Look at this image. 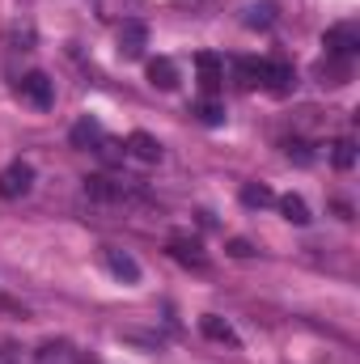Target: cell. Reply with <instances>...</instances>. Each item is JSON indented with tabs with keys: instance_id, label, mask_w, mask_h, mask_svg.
I'll return each instance as SVG.
<instances>
[{
	"instance_id": "6da1fadb",
	"label": "cell",
	"mask_w": 360,
	"mask_h": 364,
	"mask_svg": "<svg viewBox=\"0 0 360 364\" xmlns=\"http://www.w3.org/2000/svg\"><path fill=\"white\" fill-rule=\"evenodd\" d=\"M85 195L97 199V203H110V208H136V203H144V195L136 186H127V182H119V178H106V174L85 178Z\"/></svg>"
},
{
	"instance_id": "7a4b0ae2",
	"label": "cell",
	"mask_w": 360,
	"mask_h": 364,
	"mask_svg": "<svg viewBox=\"0 0 360 364\" xmlns=\"http://www.w3.org/2000/svg\"><path fill=\"white\" fill-rule=\"evenodd\" d=\"M322 47H327V55H335V60H356L360 51V30L356 21H339V26H331L327 30V38H322Z\"/></svg>"
},
{
	"instance_id": "3957f363",
	"label": "cell",
	"mask_w": 360,
	"mask_h": 364,
	"mask_svg": "<svg viewBox=\"0 0 360 364\" xmlns=\"http://www.w3.org/2000/svg\"><path fill=\"white\" fill-rule=\"evenodd\" d=\"M17 93H21V102H30L34 110H51V106H55V85H51L47 73H26V77L17 81Z\"/></svg>"
},
{
	"instance_id": "277c9868",
	"label": "cell",
	"mask_w": 360,
	"mask_h": 364,
	"mask_svg": "<svg viewBox=\"0 0 360 364\" xmlns=\"http://www.w3.org/2000/svg\"><path fill=\"white\" fill-rule=\"evenodd\" d=\"M30 186H34V166L30 161H13V166L0 170V199H21V195H30Z\"/></svg>"
},
{
	"instance_id": "5b68a950",
	"label": "cell",
	"mask_w": 360,
	"mask_h": 364,
	"mask_svg": "<svg viewBox=\"0 0 360 364\" xmlns=\"http://www.w3.org/2000/svg\"><path fill=\"white\" fill-rule=\"evenodd\" d=\"M73 144H77V149H93V153H102V157H119V153H115L119 144H115L93 119H81V123L73 127Z\"/></svg>"
},
{
	"instance_id": "8992f818",
	"label": "cell",
	"mask_w": 360,
	"mask_h": 364,
	"mask_svg": "<svg viewBox=\"0 0 360 364\" xmlns=\"http://www.w3.org/2000/svg\"><path fill=\"white\" fill-rule=\"evenodd\" d=\"M144 47H149V26L136 21V17H127V21L119 26V55H123V60H140Z\"/></svg>"
},
{
	"instance_id": "52a82bcc",
	"label": "cell",
	"mask_w": 360,
	"mask_h": 364,
	"mask_svg": "<svg viewBox=\"0 0 360 364\" xmlns=\"http://www.w3.org/2000/svg\"><path fill=\"white\" fill-rule=\"evenodd\" d=\"M170 259L182 263V267H191V272H208V255H203V246H199L195 237H186V233H174V237H170Z\"/></svg>"
},
{
	"instance_id": "ba28073f",
	"label": "cell",
	"mask_w": 360,
	"mask_h": 364,
	"mask_svg": "<svg viewBox=\"0 0 360 364\" xmlns=\"http://www.w3.org/2000/svg\"><path fill=\"white\" fill-rule=\"evenodd\" d=\"M102 263H106V272L115 275V279H123V284L140 279V263L127 250H119V246H102Z\"/></svg>"
},
{
	"instance_id": "9c48e42d",
	"label": "cell",
	"mask_w": 360,
	"mask_h": 364,
	"mask_svg": "<svg viewBox=\"0 0 360 364\" xmlns=\"http://www.w3.org/2000/svg\"><path fill=\"white\" fill-rule=\"evenodd\" d=\"M292 85H297L292 64H284V60H263V90H271L275 97H284V93H292Z\"/></svg>"
},
{
	"instance_id": "30bf717a",
	"label": "cell",
	"mask_w": 360,
	"mask_h": 364,
	"mask_svg": "<svg viewBox=\"0 0 360 364\" xmlns=\"http://www.w3.org/2000/svg\"><path fill=\"white\" fill-rule=\"evenodd\" d=\"M195 73H199L203 93L212 97V93L221 90V81H225V60H221V55H212V51H199V55H195Z\"/></svg>"
},
{
	"instance_id": "8fae6325",
	"label": "cell",
	"mask_w": 360,
	"mask_h": 364,
	"mask_svg": "<svg viewBox=\"0 0 360 364\" xmlns=\"http://www.w3.org/2000/svg\"><path fill=\"white\" fill-rule=\"evenodd\" d=\"M229 73L238 81V90H263V60H229Z\"/></svg>"
},
{
	"instance_id": "7c38bea8",
	"label": "cell",
	"mask_w": 360,
	"mask_h": 364,
	"mask_svg": "<svg viewBox=\"0 0 360 364\" xmlns=\"http://www.w3.org/2000/svg\"><path fill=\"white\" fill-rule=\"evenodd\" d=\"M123 153H132V157H140V161H149V166H153V161H162V144H157L149 132H132Z\"/></svg>"
},
{
	"instance_id": "4fadbf2b",
	"label": "cell",
	"mask_w": 360,
	"mask_h": 364,
	"mask_svg": "<svg viewBox=\"0 0 360 364\" xmlns=\"http://www.w3.org/2000/svg\"><path fill=\"white\" fill-rule=\"evenodd\" d=\"M199 331L208 335V339H216V343H229V348H238L242 339H238V331L225 322V318H216V314H203L199 318Z\"/></svg>"
},
{
	"instance_id": "5bb4252c",
	"label": "cell",
	"mask_w": 360,
	"mask_h": 364,
	"mask_svg": "<svg viewBox=\"0 0 360 364\" xmlns=\"http://www.w3.org/2000/svg\"><path fill=\"white\" fill-rule=\"evenodd\" d=\"M149 81H153L157 90H174V85H179V68H174V60H166V55L149 60Z\"/></svg>"
},
{
	"instance_id": "9a60e30c",
	"label": "cell",
	"mask_w": 360,
	"mask_h": 364,
	"mask_svg": "<svg viewBox=\"0 0 360 364\" xmlns=\"http://www.w3.org/2000/svg\"><path fill=\"white\" fill-rule=\"evenodd\" d=\"M318 77H327L322 85H344V81L352 77V64H348V60H335V55H327V60L318 64Z\"/></svg>"
},
{
	"instance_id": "2e32d148",
	"label": "cell",
	"mask_w": 360,
	"mask_h": 364,
	"mask_svg": "<svg viewBox=\"0 0 360 364\" xmlns=\"http://www.w3.org/2000/svg\"><path fill=\"white\" fill-rule=\"evenodd\" d=\"M275 203H280L284 220H292V225H309V208H305L301 195H284V199H275Z\"/></svg>"
},
{
	"instance_id": "e0dca14e",
	"label": "cell",
	"mask_w": 360,
	"mask_h": 364,
	"mask_svg": "<svg viewBox=\"0 0 360 364\" xmlns=\"http://www.w3.org/2000/svg\"><path fill=\"white\" fill-rule=\"evenodd\" d=\"M246 26H250V30L275 26V4H268V0H263V4H250V9H246Z\"/></svg>"
},
{
	"instance_id": "ac0fdd59",
	"label": "cell",
	"mask_w": 360,
	"mask_h": 364,
	"mask_svg": "<svg viewBox=\"0 0 360 364\" xmlns=\"http://www.w3.org/2000/svg\"><path fill=\"white\" fill-rule=\"evenodd\" d=\"M242 203L246 208H268V203H275V195H271L268 186H255L250 182V186H242Z\"/></svg>"
},
{
	"instance_id": "d6986e66",
	"label": "cell",
	"mask_w": 360,
	"mask_h": 364,
	"mask_svg": "<svg viewBox=\"0 0 360 364\" xmlns=\"http://www.w3.org/2000/svg\"><path fill=\"white\" fill-rule=\"evenodd\" d=\"M331 157H335L339 170H352V161H356V144H352V140H335V153H331Z\"/></svg>"
},
{
	"instance_id": "ffe728a7",
	"label": "cell",
	"mask_w": 360,
	"mask_h": 364,
	"mask_svg": "<svg viewBox=\"0 0 360 364\" xmlns=\"http://www.w3.org/2000/svg\"><path fill=\"white\" fill-rule=\"evenodd\" d=\"M195 114H199L203 123H221V119H225V110H221V102H212V97H203V102L195 106Z\"/></svg>"
},
{
	"instance_id": "44dd1931",
	"label": "cell",
	"mask_w": 360,
	"mask_h": 364,
	"mask_svg": "<svg viewBox=\"0 0 360 364\" xmlns=\"http://www.w3.org/2000/svg\"><path fill=\"white\" fill-rule=\"evenodd\" d=\"M229 255H233V259H250L255 250H250V242H242V237H238V242L229 246Z\"/></svg>"
},
{
	"instance_id": "7402d4cb",
	"label": "cell",
	"mask_w": 360,
	"mask_h": 364,
	"mask_svg": "<svg viewBox=\"0 0 360 364\" xmlns=\"http://www.w3.org/2000/svg\"><path fill=\"white\" fill-rule=\"evenodd\" d=\"M186 4H203V0H186Z\"/></svg>"
}]
</instances>
